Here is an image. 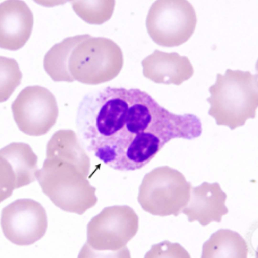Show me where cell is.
I'll return each instance as SVG.
<instances>
[{
  "instance_id": "obj_14",
  "label": "cell",
  "mask_w": 258,
  "mask_h": 258,
  "mask_svg": "<svg viewBox=\"0 0 258 258\" xmlns=\"http://www.w3.org/2000/svg\"><path fill=\"white\" fill-rule=\"evenodd\" d=\"M159 140L150 133H141L136 137L124 153L123 171L140 169L148 164L158 151Z\"/></svg>"
},
{
  "instance_id": "obj_12",
  "label": "cell",
  "mask_w": 258,
  "mask_h": 258,
  "mask_svg": "<svg viewBox=\"0 0 258 258\" xmlns=\"http://www.w3.org/2000/svg\"><path fill=\"white\" fill-rule=\"evenodd\" d=\"M141 64L144 76L157 83L179 85L194 73L188 57L176 52L156 49L142 60Z\"/></svg>"
},
{
  "instance_id": "obj_17",
  "label": "cell",
  "mask_w": 258,
  "mask_h": 258,
  "mask_svg": "<svg viewBox=\"0 0 258 258\" xmlns=\"http://www.w3.org/2000/svg\"><path fill=\"white\" fill-rule=\"evenodd\" d=\"M146 256L150 257H190L188 252L180 244L166 240L153 245Z\"/></svg>"
},
{
  "instance_id": "obj_4",
  "label": "cell",
  "mask_w": 258,
  "mask_h": 258,
  "mask_svg": "<svg viewBox=\"0 0 258 258\" xmlns=\"http://www.w3.org/2000/svg\"><path fill=\"white\" fill-rule=\"evenodd\" d=\"M122 52L111 39L90 35L73 47L67 61V68L73 80L96 85L116 77L123 64Z\"/></svg>"
},
{
  "instance_id": "obj_8",
  "label": "cell",
  "mask_w": 258,
  "mask_h": 258,
  "mask_svg": "<svg viewBox=\"0 0 258 258\" xmlns=\"http://www.w3.org/2000/svg\"><path fill=\"white\" fill-rule=\"evenodd\" d=\"M1 224L5 237L19 246L31 245L42 238L48 227L46 211L38 202L18 199L2 210Z\"/></svg>"
},
{
  "instance_id": "obj_9",
  "label": "cell",
  "mask_w": 258,
  "mask_h": 258,
  "mask_svg": "<svg viewBox=\"0 0 258 258\" xmlns=\"http://www.w3.org/2000/svg\"><path fill=\"white\" fill-rule=\"evenodd\" d=\"M38 157L28 144L13 142L0 150V201L35 180Z\"/></svg>"
},
{
  "instance_id": "obj_11",
  "label": "cell",
  "mask_w": 258,
  "mask_h": 258,
  "mask_svg": "<svg viewBox=\"0 0 258 258\" xmlns=\"http://www.w3.org/2000/svg\"><path fill=\"white\" fill-rule=\"evenodd\" d=\"M227 198L218 183L204 182L192 188L189 200L182 212L189 222L196 220L203 226L213 221L219 223L229 212Z\"/></svg>"
},
{
  "instance_id": "obj_3",
  "label": "cell",
  "mask_w": 258,
  "mask_h": 258,
  "mask_svg": "<svg viewBox=\"0 0 258 258\" xmlns=\"http://www.w3.org/2000/svg\"><path fill=\"white\" fill-rule=\"evenodd\" d=\"M139 228V218L127 205L105 208L87 227V240L80 252L81 257L130 256L126 246Z\"/></svg>"
},
{
  "instance_id": "obj_6",
  "label": "cell",
  "mask_w": 258,
  "mask_h": 258,
  "mask_svg": "<svg viewBox=\"0 0 258 258\" xmlns=\"http://www.w3.org/2000/svg\"><path fill=\"white\" fill-rule=\"evenodd\" d=\"M197 21L194 8L187 0H157L151 5L146 20L153 40L164 47L180 45L193 34Z\"/></svg>"
},
{
  "instance_id": "obj_10",
  "label": "cell",
  "mask_w": 258,
  "mask_h": 258,
  "mask_svg": "<svg viewBox=\"0 0 258 258\" xmlns=\"http://www.w3.org/2000/svg\"><path fill=\"white\" fill-rule=\"evenodd\" d=\"M33 14L24 1L8 0L0 4V47L15 50L22 48L30 36Z\"/></svg>"
},
{
  "instance_id": "obj_13",
  "label": "cell",
  "mask_w": 258,
  "mask_h": 258,
  "mask_svg": "<svg viewBox=\"0 0 258 258\" xmlns=\"http://www.w3.org/2000/svg\"><path fill=\"white\" fill-rule=\"evenodd\" d=\"M249 251L245 240L237 232L221 229L203 244L202 258H247Z\"/></svg>"
},
{
  "instance_id": "obj_5",
  "label": "cell",
  "mask_w": 258,
  "mask_h": 258,
  "mask_svg": "<svg viewBox=\"0 0 258 258\" xmlns=\"http://www.w3.org/2000/svg\"><path fill=\"white\" fill-rule=\"evenodd\" d=\"M192 188L180 172L167 166L160 167L144 176L138 201L144 210L153 215L177 216L187 204Z\"/></svg>"
},
{
  "instance_id": "obj_16",
  "label": "cell",
  "mask_w": 258,
  "mask_h": 258,
  "mask_svg": "<svg viewBox=\"0 0 258 258\" xmlns=\"http://www.w3.org/2000/svg\"><path fill=\"white\" fill-rule=\"evenodd\" d=\"M0 101L8 99L20 84L22 74L14 59L0 57Z\"/></svg>"
},
{
  "instance_id": "obj_15",
  "label": "cell",
  "mask_w": 258,
  "mask_h": 258,
  "mask_svg": "<svg viewBox=\"0 0 258 258\" xmlns=\"http://www.w3.org/2000/svg\"><path fill=\"white\" fill-rule=\"evenodd\" d=\"M76 13L88 23L100 24L110 19L113 13L114 0H72Z\"/></svg>"
},
{
  "instance_id": "obj_1",
  "label": "cell",
  "mask_w": 258,
  "mask_h": 258,
  "mask_svg": "<svg viewBox=\"0 0 258 258\" xmlns=\"http://www.w3.org/2000/svg\"><path fill=\"white\" fill-rule=\"evenodd\" d=\"M90 167L88 157L62 149L46 157L35 176L43 193L55 205L81 215L98 201L96 188L87 179Z\"/></svg>"
},
{
  "instance_id": "obj_7",
  "label": "cell",
  "mask_w": 258,
  "mask_h": 258,
  "mask_svg": "<svg viewBox=\"0 0 258 258\" xmlns=\"http://www.w3.org/2000/svg\"><path fill=\"white\" fill-rule=\"evenodd\" d=\"M11 109L19 129L34 136L47 133L55 123L58 113L53 94L48 89L38 85L23 89L13 102Z\"/></svg>"
},
{
  "instance_id": "obj_2",
  "label": "cell",
  "mask_w": 258,
  "mask_h": 258,
  "mask_svg": "<svg viewBox=\"0 0 258 258\" xmlns=\"http://www.w3.org/2000/svg\"><path fill=\"white\" fill-rule=\"evenodd\" d=\"M258 75L249 71L227 69L217 74L209 89V115L218 125L234 130L255 118L258 106Z\"/></svg>"
}]
</instances>
